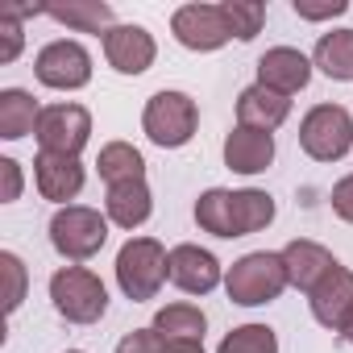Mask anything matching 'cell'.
<instances>
[{
	"label": "cell",
	"instance_id": "cell-1",
	"mask_svg": "<svg viewBox=\"0 0 353 353\" xmlns=\"http://www.w3.org/2000/svg\"><path fill=\"white\" fill-rule=\"evenodd\" d=\"M196 221L212 237H250L274 221V200L258 188H245V192L212 188L196 200Z\"/></svg>",
	"mask_w": 353,
	"mask_h": 353
},
{
	"label": "cell",
	"instance_id": "cell-2",
	"mask_svg": "<svg viewBox=\"0 0 353 353\" xmlns=\"http://www.w3.org/2000/svg\"><path fill=\"white\" fill-rule=\"evenodd\" d=\"M287 287H291L287 262H283V254H270V250H258V254L237 258V262L229 266V274H225V291H229V299L241 303V307L270 303V299H279Z\"/></svg>",
	"mask_w": 353,
	"mask_h": 353
},
{
	"label": "cell",
	"instance_id": "cell-3",
	"mask_svg": "<svg viewBox=\"0 0 353 353\" xmlns=\"http://www.w3.org/2000/svg\"><path fill=\"white\" fill-rule=\"evenodd\" d=\"M166 262H170V254L162 250V241H154V237H129L121 245V254H117V283H121V291L133 303L154 299L158 287L170 279Z\"/></svg>",
	"mask_w": 353,
	"mask_h": 353
},
{
	"label": "cell",
	"instance_id": "cell-4",
	"mask_svg": "<svg viewBox=\"0 0 353 353\" xmlns=\"http://www.w3.org/2000/svg\"><path fill=\"white\" fill-rule=\"evenodd\" d=\"M50 299L54 312L71 324H96L108 312V291L100 283V274H92L88 266H63L50 279Z\"/></svg>",
	"mask_w": 353,
	"mask_h": 353
},
{
	"label": "cell",
	"instance_id": "cell-5",
	"mask_svg": "<svg viewBox=\"0 0 353 353\" xmlns=\"http://www.w3.org/2000/svg\"><path fill=\"white\" fill-rule=\"evenodd\" d=\"M196 125H200V108H196V100L188 92H154L150 104H145V112H141L145 137L154 145H162V150L188 145L192 133H196Z\"/></svg>",
	"mask_w": 353,
	"mask_h": 353
},
{
	"label": "cell",
	"instance_id": "cell-6",
	"mask_svg": "<svg viewBox=\"0 0 353 353\" xmlns=\"http://www.w3.org/2000/svg\"><path fill=\"white\" fill-rule=\"evenodd\" d=\"M108 241V216H100L96 208H83V204H67L54 212L50 221V245L71 258V262H88L104 250Z\"/></svg>",
	"mask_w": 353,
	"mask_h": 353
},
{
	"label": "cell",
	"instance_id": "cell-7",
	"mask_svg": "<svg viewBox=\"0 0 353 353\" xmlns=\"http://www.w3.org/2000/svg\"><path fill=\"white\" fill-rule=\"evenodd\" d=\"M299 145L316 162H336L353 145V117L341 104H316L299 125Z\"/></svg>",
	"mask_w": 353,
	"mask_h": 353
},
{
	"label": "cell",
	"instance_id": "cell-8",
	"mask_svg": "<svg viewBox=\"0 0 353 353\" xmlns=\"http://www.w3.org/2000/svg\"><path fill=\"white\" fill-rule=\"evenodd\" d=\"M34 137H38V145L46 154H71V158H79V150L92 137V117H88L83 104H50V108H42Z\"/></svg>",
	"mask_w": 353,
	"mask_h": 353
},
{
	"label": "cell",
	"instance_id": "cell-9",
	"mask_svg": "<svg viewBox=\"0 0 353 353\" xmlns=\"http://www.w3.org/2000/svg\"><path fill=\"white\" fill-rule=\"evenodd\" d=\"M34 71H38V79H42L46 88L75 92V88H83V83L92 79V54H88L79 42L59 38V42H50V46H42V50H38Z\"/></svg>",
	"mask_w": 353,
	"mask_h": 353
},
{
	"label": "cell",
	"instance_id": "cell-10",
	"mask_svg": "<svg viewBox=\"0 0 353 353\" xmlns=\"http://www.w3.org/2000/svg\"><path fill=\"white\" fill-rule=\"evenodd\" d=\"M170 30L188 50H221L233 38L221 5H183V9H174Z\"/></svg>",
	"mask_w": 353,
	"mask_h": 353
},
{
	"label": "cell",
	"instance_id": "cell-11",
	"mask_svg": "<svg viewBox=\"0 0 353 353\" xmlns=\"http://www.w3.org/2000/svg\"><path fill=\"white\" fill-rule=\"evenodd\" d=\"M307 303H312V316H316V324H324V328H332V332H341L345 328V320L353 316V270H345L341 262L307 291Z\"/></svg>",
	"mask_w": 353,
	"mask_h": 353
},
{
	"label": "cell",
	"instance_id": "cell-12",
	"mask_svg": "<svg viewBox=\"0 0 353 353\" xmlns=\"http://www.w3.org/2000/svg\"><path fill=\"white\" fill-rule=\"evenodd\" d=\"M154 54H158V46H154L150 30H141V26H112V30L104 34V59H108L112 71H121V75H141V71H150Z\"/></svg>",
	"mask_w": 353,
	"mask_h": 353
},
{
	"label": "cell",
	"instance_id": "cell-13",
	"mask_svg": "<svg viewBox=\"0 0 353 353\" xmlns=\"http://www.w3.org/2000/svg\"><path fill=\"white\" fill-rule=\"evenodd\" d=\"M166 274L188 295H208L221 283V262L208 250H200V245H174L170 262H166Z\"/></svg>",
	"mask_w": 353,
	"mask_h": 353
},
{
	"label": "cell",
	"instance_id": "cell-14",
	"mask_svg": "<svg viewBox=\"0 0 353 353\" xmlns=\"http://www.w3.org/2000/svg\"><path fill=\"white\" fill-rule=\"evenodd\" d=\"M307 79H312V63H307V54H299L291 46H274V50H266L258 59V83L279 92V96L303 92Z\"/></svg>",
	"mask_w": 353,
	"mask_h": 353
},
{
	"label": "cell",
	"instance_id": "cell-15",
	"mask_svg": "<svg viewBox=\"0 0 353 353\" xmlns=\"http://www.w3.org/2000/svg\"><path fill=\"white\" fill-rule=\"evenodd\" d=\"M34 179H38V192L46 196V200H54V204H67V200H75L79 192H83V166H79V158H71V154H38L34 158Z\"/></svg>",
	"mask_w": 353,
	"mask_h": 353
},
{
	"label": "cell",
	"instance_id": "cell-16",
	"mask_svg": "<svg viewBox=\"0 0 353 353\" xmlns=\"http://www.w3.org/2000/svg\"><path fill=\"white\" fill-rule=\"evenodd\" d=\"M274 162V137L262 133V129H245L237 125L229 137H225V166L237 170V174H258Z\"/></svg>",
	"mask_w": 353,
	"mask_h": 353
},
{
	"label": "cell",
	"instance_id": "cell-17",
	"mask_svg": "<svg viewBox=\"0 0 353 353\" xmlns=\"http://www.w3.org/2000/svg\"><path fill=\"white\" fill-rule=\"evenodd\" d=\"M287 112H291V100L279 96V92H270V88H262V83L245 88V92L237 96V125H245V129L274 133V129L287 121Z\"/></svg>",
	"mask_w": 353,
	"mask_h": 353
},
{
	"label": "cell",
	"instance_id": "cell-18",
	"mask_svg": "<svg viewBox=\"0 0 353 353\" xmlns=\"http://www.w3.org/2000/svg\"><path fill=\"white\" fill-rule=\"evenodd\" d=\"M283 262H287V279H291L295 291H312V287L336 266V258H332L320 241H303V237L283 250Z\"/></svg>",
	"mask_w": 353,
	"mask_h": 353
},
{
	"label": "cell",
	"instance_id": "cell-19",
	"mask_svg": "<svg viewBox=\"0 0 353 353\" xmlns=\"http://www.w3.org/2000/svg\"><path fill=\"white\" fill-rule=\"evenodd\" d=\"M108 221L112 225H121V229H141L145 221H150V188H145V179H137V183H117V188H108Z\"/></svg>",
	"mask_w": 353,
	"mask_h": 353
},
{
	"label": "cell",
	"instance_id": "cell-20",
	"mask_svg": "<svg viewBox=\"0 0 353 353\" xmlns=\"http://www.w3.org/2000/svg\"><path fill=\"white\" fill-rule=\"evenodd\" d=\"M46 17H54L67 30L79 34H108L112 30V5L104 0H67V5H46Z\"/></svg>",
	"mask_w": 353,
	"mask_h": 353
},
{
	"label": "cell",
	"instance_id": "cell-21",
	"mask_svg": "<svg viewBox=\"0 0 353 353\" xmlns=\"http://www.w3.org/2000/svg\"><path fill=\"white\" fill-rule=\"evenodd\" d=\"M38 117H42V108L34 104L30 92H21V88L0 92V137L17 141L26 133H38Z\"/></svg>",
	"mask_w": 353,
	"mask_h": 353
},
{
	"label": "cell",
	"instance_id": "cell-22",
	"mask_svg": "<svg viewBox=\"0 0 353 353\" xmlns=\"http://www.w3.org/2000/svg\"><path fill=\"white\" fill-rule=\"evenodd\" d=\"M96 166H100V179H104L108 188L145 179V158H141V154H137L129 141H108V145L100 150Z\"/></svg>",
	"mask_w": 353,
	"mask_h": 353
},
{
	"label": "cell",
	"instance_id": "cell-23",
	"mask_svg": "<svg viewBox=\"0 0 353 353\" xmlns=\"http://www.w3.org/2000/svg\"><path fill=\"white\" fill-rule=\"evenodd\" d=\"M312 63H316L328 79H336V83L353 79V30H332V34H324V38L316 42Z\"/></svg>",
	"mask_w": 353,
	"mask_h": 353
},
{
	"label": "cell",
	"instance_id": "cell-24",
	"mask_svg": "<svg viewBox=\"0 0 353 353\" xmlns=\"http://www.w3.org/2000/svg\"><path fill=\"white\" fill-rule=\"evenodd\" d=\"M154 328H158L162 336H174V341H204L208 316H204L196 303H166V307L154 316Z\"/></svg>",
	"mask_w": 353,
	"mask_h": 353
},
{
	"label": "cell",
	"instance_id": "cell-25",
	"mask_svg": "<svg viewBox=\"0 0 353 353\" xmlns=\"http://www.w3.org/2000/svg\"><path fill=\"white\" fill-rule=\"evenodd\" d=\"M216 353H279V336L266 324H241L221 341Z\"/></svg>",
	"mask_w": 353,
	"mask_h": 353
},
{
	"label": "cell",
	"instance_id": "cell-26",
	"mask_svg": "<svg viewBox=\"0 0 353 353\" xmlns=\"http://www.w3.org/2000/svg\"><path fill=\"white\" fill-rule=\"evenodd\" d=\"M225 21L233 30V38L250 42L262 34V21H266V5H258V0H225Z\"/></svg>",
	"mask_w": 353,
	"mask_h": 353
},
{
	"label": "cell",
	"instance_id": "cell-27",
	"mask_svg": "<svg viewBox=\"0 0 353 353\" xmlns=\"http://www.w3.org/2000/svg\"><path fill=\"white\" fill-rule=\"evenodd\" d=\"M0 270H5V283H9V295H5V307L9 312H17L21 307V299H26V262L17 258V254H0Z\"/></svg>",
	"mask_w": 353,
	"mask_h": 353
},
{
	"label": "cell",
	"instance_id": "cell-28",
	"mask_svg": "<svg viewBox=\"0 0 353 353\" xmlns=\"http://www.w3.org/2000/svg\"><path fill=\"white\" fill-rule=\"evenodd\" d=\"M158 345H162V332L158 328H133L117 345V353H158Z\"/></svg>",
	"mask_w": 353,
	"mask_h": 353
},
{
	"label": "cell",
	"instance_id": "cell-29",
	"mask_svg": "<svg viewBox=\"0 0 353 353\" xmlns=\"http://www.w3.org/2000/svg\"><path fill=\"white\" fill-rule=\"evenodd\" d=\"M0 34H5V46H0V63H13L17 54H21V26L13 21V17H0Z\"/></svg>",
	"mask_w": 353,
	"mask_h": 353
},
{
	"label": "cell",
	"instance_id": "cell-30",
	"mask_svg": "<svg viewBox=\"0 0 353 353\" xmlns=\"http://www.w3.org/2000/svg\"><path fill=\"white\" fill-rule=\"evenodd\" d=\"M332 212L353 225V174H345V179L332 188Z\"/></svg>",
	"mask_w": 353,
	"mask_h": 353
},
{
	"label": "cell",
	"instance_id": "cell-31",
	"mask_svg": "<svg viewBox=\"0 0 353 353\" xmlns=\"http://www.w3.org/2000/svg\"><path fill=\"white\" fill-rule=\"evenodd\" d=\"M349 5L345 0H328V5H303V0H295V13L303 17V21H324V17H341Z\"/></svg>",
	"mask_w": 353,
	"mask_h": 353
},
{
	"label": "cell",
	"instance_id": "cell-32",
	"mask_svg": "<svg viewBox=\"0 0 353 353\" xmlns=\"http://www.w3.org/2000/svg\"><path fill=\"white\" fill-rule=\"evenodd\" d=\"M0 174H5V200L21 196V166L13 158H0Z\"/></svg>",
	"mask_w": 353,
	"mask_h": 353
},
{
	"label": "cell",
	"instance_id": "cell-33",
	"mask_svg": "<svg viewBox=\"0 0 353 353\" xmlns=\"http://www.w3.org/2000/svg\"><path fill=\"white\" fill-rule=\"evenodd\" d=\"M158 353H204V341H174V336H162Z\"/></svg>",
	"mask_w": 353,
	"mask_h": 353
},
{
	"label": "cell",
	"instance_id": "cell-34",
	"mask_svg": "<svg viewBox=\"0 0 353 353\" xmlns=\"http://www.w3.org/2000/svg\"><path fill=\"white\" fill-rule=\"evenodd\" d=\"M341 336H345V341H349V345H353V316H349V320H345V328H341Z\"/></svg>",
	"mask_w": 353,
	"mask_h": 353
},
{
	"label": "cell",
	"instance_id": "cell-35",
	"mask_svg": "<svg viewBox=\"0 0 353 353\" xmlns=\"http://www.w3.org/2000/svg\"><path fill=\"white\" fill-rule=\"evenodd\" d=\"M67 353H83V349H67Z\"/></svg>",
	"mask_w": 353,
	"mask_h": 353
}]
</instances>
